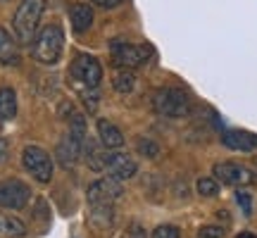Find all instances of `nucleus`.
Here are the masks:
<instances>
[{"instance_id": "nucleus-1", "label": "nucleus", "mask_w": 257, "mask_h": 238, "mask_svg": "<svg viewBox=\"0 0 257 238\" xmlns=\"http://www.w3.org/2000/svg\"><path fill=\"white\" fill-rule=\"evenodd\" d=\"M46 12V0H22L12 17V31L19 46H31L38 34V24Z\"/></svg>"}, {"instance_id": "nucleus-2", "label": "nucleus", "mask_w": 257, "mask_h": 238, "mask_svg": "<svg viewBox=\"0 0 257 238\" xmlns=\"http://www.w3.org/2000/svg\"><path fill=\"white\" fill-rule=\"evenodd\" d=\"M36 62L46 64V67H55L62 57L64 50V31L60 24H48L36 34L34 43H31Z\"/></svg>"}, {"instance_id": "nucleus-3", "label": "nucleus", "mask_w": 257, "mask_h": 238, "mask_svg": "<svg viewBox=\"0 0 257 238\" xmlns=\"http://www.w3.org/2000/svg\"><path fill=\"white\" fill-rule=\"evenodd\" d=\"M102 81V64L98 62V57L93 55H76L69 64V83H72L76 93L81 95L86 91H98V86Z\"/></svg>"}, {"instance_id": "nucleus-4", "label": "nucleus", "mask_w": 257, "mask_h": 238, "mask_svg": "<svg viewBox=\"0 0 257 238\" xmlns=\"http://www.w3.org/2000/svg\"><path fill=\"white\" fill-rule=\"evenodd\" d=\"M153 110L162 117H186L191 112V100L181 88H160L153 93Z\"/></svg>"}, {"instance_id": "nucleus-5", "label": "nucleus", "mask_w": 257, "mask_h": 238, "mask_svg": "<svg viewBox=\"0 0 257 238\" xmlns=\"http://www.w3.org/2000/svg\"><path fill=\"white\" fill-rule=\"evenodd\" d=\"M110 55L114 60V67H128V69H136L141 64H146L153 55V50L148 46L141 43H128L121 38H114L110 43Z\"/></svg>"}, {"instance_id": "nucleus-6", "label": "nucleus", "mask_w": 257, "mask_h": 238, "mask_svg": "<svg viewBox=\"0 0 257 238\" xmlns=\"http://www.w3.org/2000/svg\"><path fill=\"white\" fill-rule=\"evenodd\" d=\"M22 165L38 183H50L53 179V157L41 146H27L22 150Z\"/></svg>"}, {"instance_id": "nucleus-7", "label": "nucleus", "mask_w": 257, "mask_h": 238, "mask_svg": "<svg viewBox=\"0 0 257 238\" xmlns=\"http://www.w3.org/2000/svg\"><path fill=\"white\" fill-rule=\"evenodd\" d=\"M86 195H88V205H114L124 195V186L112 176H102L88 186Z\"/></svg>"}, {"instance_id": "nucleus-8", "label": "nucleus", "mask_w": 257, "mask_h": 238, "mask_svg": "<svg viewBox=\"0 0 257 238\" xmlns=\"http://www.w3.org/2000/svg\"><path fill=\"white\" fill-rule=\"evenodd\" d=\"M31 200V188L19 179L0 181V207L5 210H22Z\"/></svg>"}, {"instance_id": "nucleus-9", "label": "nucleus", "mask_w": 257, "mask_h": 238, "mask_svg": "<svg viewBox=\"0 0 257 238\" xmlns=\"http://www.w3.org/2000/svg\"><path fill=\"white\" fill-rule=\"evenodd\" d=\"M212 176L219 183H224V186H236V188L255 183V174L250 172L248 167H240L236 162H219V165H214Z\"/></svg>"}, {"instance_id": "nucleus-10", "label": "nucleus", "mask_w": 257, "mask_h": 238, "mask_svg": "<svg viewBox=\"0 0 257 238\" xmlns=\"http://www.w3.org/2000/svg\"><path fill=\"white\" fill-rule=\"evenodd\" d=\"M83 141H86V136H76L72 131H67V136L60 138V143L55 148V157L64 169H72L83 157Z\"/></svg>"}, {"instance_id": "nucleus-11", "label": "nucleus", "mask_w": 257, "mask_h": 238, "mask_svg": "<svg viewBox=\"0 0 257 238\" xmlns=\"http://www.w3.org/2000/svg\"><path fill=\"white\" fill-rule=\"evenodd\" d=\"M105 172L117 179V181H128L134 179L138 172V165L134 157H128L126 153H107V162H105Z\"/></svg>"}, {"instance_id": "nucleus-12", "label": "nucleus", "mask_w": 257, "mask_h": 238, "mask_svg": "<svg viewBox=\"0 0 257 238\" xmlns=\"http://www.w3.org/2000/svg\"><path fill=\"white\" fill-rule=\"evenodd\" d=\"M221 143L229 150H238V153H250L257 150V136L250 131H240V129H231L221 134Z\"/></svg>"}, {"instance_id": "nucleus-13", "label": "nucleus", "mask_w": 257, "mask_h": 238, "mask_svg": "<svg viewBox=\"0 0 257 238\" xmlns=\"http://www.w3.org/2000/svg\"><path fill=\"white\" fill-rule=\"evenodd\" d=\"M98 141L102 143V148H107V150H119L124 146V134H121V129L110 122V119H98Z\"/></svg>"}, {"instance_id": "nucleus-14", "label": "nucleus", "mask_w": 257, "mask_h": 238, "mask_svg": "<svg viewBox=\"0 0 257 238\" xmlns=\"http://www.w3.org/2000/svg\"><path fill=\"white\" fill-rule=\"evenodd\" d=\"M22 62V55H19V43L15 36H10L8 29L0 27V64L5 67H17Z\"/></svg>"}, {"instance_id": "nucleus-15", "label": "nucleus", "mask_w": 257, "mask_h": 238, "mask_svg": "<svg viewBox=\"0 0 257 238\" xmlns=\"http://www.w3.org/2000/svg\"><path fill=\"white\" fill-rule=\"evenodd\" d=\"M107 148H102L100 141H93V138L86 136L83 141V160L86 165L91 167L93 172H105V162H107Z\"/></svg>"}, {"instance_id": "nucleus-16", "label": "nucleus", "mask_w": 257, "mask_h": 238, "mask_svg": "<svg viewBox=\"0 0 257 238\" xmlns=\"http://www.w3.org/2000/svg\"><path fill=\"white\" fill-rule=\"evenodd\" d=\"M93 5L88 3H74L72 8H69V22H72V29L76 34H83V31H88L93 27Z\"/></svg>"}, {"instance_id": "nucleus-17", "label": "nucleus", "mask_w": 257, "mask_h": 238, "mask_svg": "<svg viewBox=\"0 0 257 238\" xmlns=\"http://www.w3.org/2000/svg\"><path fill=\"white\" fill-rule=\"evenodd\" d=\"M88 224H93L95 229H110L114 224V205H91Z\"/></svg>"}, {"instance_id": "nucleus-18", "label": "nucleus", "mask_w": 257, "mask_h": 238, "mask_svg": "<svg viewBox=\"0 0 257 238\" xmlns=\"http://www.w3.org/2000/svg\"><path fill=\"white\" fill-rule=\"evenodd\" d=\"M29 233L27 224L12 214H0V238H24Z\"/></svg>"}, {"instance_id": "nucleus-19", "label": "nucleus", "mask_w": 257, "mask_h": 238, "mask_svg": "<svg viewBox=\"0 0 257 238\" xmlns=\"http://www.w3.org/2000/svg\"><path fill=\"white\" fill-rule=\"evenodd\" d=\"M112 88L121 95H126L136 88V74L128 67H114V76H112Z\"/></svg>"}, {"instance_id": "nucleus-20", "label": "nucleus", "mask_w": 257, "mask_h": 238, "mask_svg": "<svg viewBox=\"0 0 257 238\" xmlns=\"http://www.w3.org/2000/svg\"><path fill=\"white\" fill-rule=\"evenodd\" d=\"M17 114V93L10 86L0 88V122H10Z\"/></svg>"}, {"instance_id": "nucleus-21", "label": "nucleus", "mask_w": 257, "mask_h": 238, "mask_svg": "<svg viewBox=\"0 0 257 238\" xmlns=\"http://www.w3.org/2000/svg\"><path fill=\"white\" fill-rule=\"evenodd\" d=\"M219 186L221 183L217 181L214 176H200V179L195 181L198 195H202V198H214V195H219Z\"/></svg>"}, {"instance_id": "nucleus-22", "label": "nucleus", "mask_w": 257, "mask_h": 238, "mask_svg": "<svg viewBox=\"0 0 257 238\" xmlns=\"http://www.w3.org/2000/svg\"><path fill=\"white\" fill-rule=\"evenodd\" d=\"M136 150H138V155L150 157V160H155V157L160 155V146H157L153 138H138V141H136Z\"/></svg>"}, {"instance_id": "nucleus-23", "label": "nucleus", "mask_w": 257, "mask_h": 238, "mask_svg": "<svg viewBox=\"0 0 257 238\" xmlns=\"http://www.w3.org/2000/svg\"><path fill=\"white\" fill-rule=\"evenodd\" d=\"M150 238H181V231L176 229L174 224H160Z\"/></svg>"}, {"instance_id": "nucleus-24", "label": "nucleus", "mask_w": 257, "mask_h": 238, "mask_svg": "<svg viewBox=\"0 0 257 238\" xmlns=\"http://www.w3.org/2000/svg\"><path fill=\"white\" fill-rule=\"evenodd\" d=\"M198 236L200 238H224V229L217 226V224H205L198 229Z\"/></svg>"}, {"instance_id": "nucleus-25", "label": "nucleus", "mask_w": 257, "mask_h": 238, "mask_svg": "<svg viewBox=\"0 0 257 238\" xmlns=\"http://www.w3.org/2000/svg\"><path fill=\"white\" fill-rule=\"evenodd\" d=\"M236 200H238L243 214H245V217H250V214H252V198H250V193L238 191V193H236Z\"/></svg>"}, {"instance_id": "nucleus-26", "label": "nucleus", "mask_w": 257, "mask_h": 238, "mask_svg": "<svg viewBox=\"0 0 257 238\" xmlns=\"http://www.w3.org/2000/svg\"><path fill=\"white\" fill-rule=\"evenodd\" d=\"M126 238H146V229L141 226V224H128V229H126Z\"/></svg>"}, {"instance_id": "nucleus-27", "label": "nucleus", "mask_w": 257, "mask_h": 238, "mask_svg": "<svg viewBox=\"0 0 257 238\" xmlns=\"http://www.w3.org/2000/svg\"><path fill=\"white\" fill-rule=\"evenodd\" d=\"M93 5H98V8H105V10H110V8H117V5H121L124 0H91Z\"/></svg>"}, {"instance_id": "nucleus-28", "label": "nucleus", "mask_w": 257, "mask_h": 238, "mask_svg": "<svg viewBox=\"0 0 257 238\" xmlns=\"http://www.w3.org/2000/svg\"><path fill=\"white\" fill-rule=\"evenodd\" d=\"M5 155H8V141H5V138L0 136V162L5 160Z\"/></svg>"}, {"instance_id": "nucleus-29", "label": "nucleus", "mask_w": 257, "mask_h": 238, "mask_svg": "<svg viewBox=\"0 0 257 238\" xmlns=\"http://www.w3.org/2000/svg\"><path fill=\"white\" fill-rule=\"evenodd\" d=\"M236 238H257L255 233H252V231H243V233H238V236Z\"/></svg>"}]
</instances>
